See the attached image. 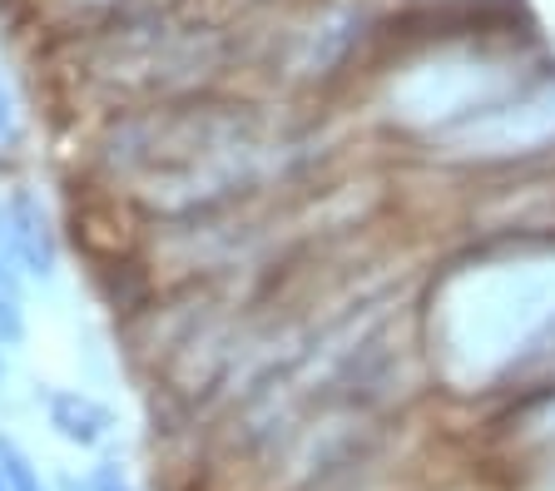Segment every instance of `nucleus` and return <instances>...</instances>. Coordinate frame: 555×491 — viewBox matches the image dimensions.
<instances>
[{
    "mask_svg": "<svg viewBox=\"0 0 555 491\" xmlns=\"http://www.w3.org/2000/svg\"><path fill=\"white\" fill-rule=\"evenodd\" d=\"M0 234H5L15 269L30 273V279H55L60 238H55V223H50L46 204L35 199L30 189H11L5 194V204H0Z\"/></svg>",
    "mask_w": 555,
    "mask_h": 491,
    "instance_id": "nucleus-1",
    "label": "nucleus"
},
{
    "mask_svg": "<svg viewBox=\"0 0 555 491\" xmlns=\"http://www.w3.org/2000/svg\"><path fill=\"white\" fill-rule=\"evenodd\" d=\"M46 422L55 427L60 442L69 447H104L109 432H115V412L104 408L90 392H75V387H50L46 392Z\"/></svg>",
    "mask_w": 555,
    "mask_h": 491,
    "instance_id": "nucleus-2",
    "label": "nucleus"
},
{
    "mask_svg": "<svg viewBox=\"0 0 555 491\" xmlns=\"http://www.w3.org/2000/svg\"><path fill=\"white\" fill-rule=\"evenodd\" d=\"M0 477H5V487L11 491H55L46 477H40L35 456L5 432H0Z\"/></svg>",
    "mask_w": 555,
    "mask_h": 491,
    "instance_id": "nucleus-3",
    "label": "nucleus"
},
{
    "mask_svg": "<svg viewBox=\"0 0 555 491\" xmlns=\"http://www.w3.org/2000/svg\"><path fill=\"white\" fill-rule=\"evenodd\" d=\"M25 343V308L15 288H0V348H21Z\"/></svg>",
    "mask_w": 555,
    "mask_h": 491,
    "instance_id": "nucleus-4",
    "label": "nucleus"
},
{
    "mask_svg": "<svg viewBox=\"0 0 555 491\" xmlns=\"http://www.w3.org/2000/svg\"><path fill=\"white\" fill-rule=\"evenodd\" d=\"M15 129H21V109H15L11 85L0 80V144H11V140H15Z\"/></svg>",
    "mask_w": 555,
    "mask_h": 491,
    "instance_id": "nucleus-5",
    "label": "nucleus"
},
{
    "mask_svg": "<svg viewBox=\"0 0 555 491\" xmlns=\"http://www.w3.org/2000/svg\"><path fill=\"white\" fill-rule=\"evenodd\" d=\"M90 491H134V487H129V477L115 462H100V467L90 471Z\"/></svg>",
    "mask_w": 555,
    "mask_h": 491,
    "instance_id": "nucleus-6",
    "label": "nucleus"
},
{
    "mask_svg": "<svg viewBox=\"0 0 555 491\" xmlns=\"http://www.w3.org/2000/svg\"><path fill=\"white\" fill-rule=\"evenodd\" d=\"M0 288H15V258L5 248V234H0Z\"/></svg>",
    "mask_w": 555,
    "mask_h": 491,
    "instance_id": "nucleus-7",
    "label": "nucleus"
},
{
    "mask_svg": "<svg viewBox=\"0 0 555 491\" xmlns=\"http://www.w3.org/2000/svg\"><path fill=\"white\" fill-rule=\"evenodd\" d=\"M55 491H90V477H60Z\"/></svg>",
    "mask_w": 555,
    "mask_h": 491,
    "instance_id": "nucleus-8",
    "label": "nucleus"
},
{
    "mask_svg": "<svg viewBox=\"0 0 555 491\" xmlns=\"http://www.w3.org/2000/svg\"><path fill=\"white\" fill-rule=\"evenodd\" d=\"M0 383H5V348H0Z\"/></svg>",
    "mask_w": 555,
    "mask_h": 491,
    "instance_id": "nucleus-9",
    "label": "nucleus"
},
{
    "mask_svg": "<svg viewBox=\"0 0 555 491\" xmlns=\"http://www.w3.org/2000/svg\"><path fill=\"white\" fill-rule=\"evenodd\" d=\"M0 491H11V487H5V477H0Z\"/></svg>",
    "mask_w": 555,
    "mask_h": 491,
    "instance_id": "nucleus-10",
    "label": "nucleus"
}]
</instances>
